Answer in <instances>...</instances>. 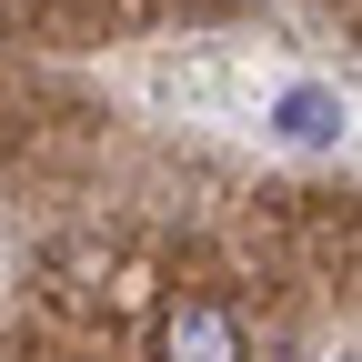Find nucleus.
Segmentation results:
<instances>
[{"mask_svg":"<svg viewBox=\"0 0 362 362\" xmlns=\"http://www.w3.org/2000/svg\"><path fill=\"white\" fill-rule=\"evenodd\" d=\"M161 362H252V352H242V322L221 302H171L161 312Z\"/></svg>","mask_w":362,"mask_h":362,"instance_id":"1","label":"nucleus"},{"mask_svg":"<svg viewBox=\"0 0 362 362\" xmlns=\"http://www.w3.org/2000/svg\"><path fill=\"white\" fill-rule=\"evenodd\" d=\"M272 131H282V141H332L342 131V90H322V81H302V90H282V111H272Z\"/></svg>","mask_w":362,"mask_h":362,"instance_id":"2","label":"nucleus"}]
</instances>
